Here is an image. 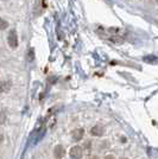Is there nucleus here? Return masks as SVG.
Wrapping results in <instances>:
<instances>
[{"label":"nucleus","mask_w":158,"mask_h":159,"mask_svg":"<svg viewBox=\"0 0 158 159\" xmlns=\"http://www.w3.org/2000/svg\"><path fill=\"white\" fill-rule=\"evenodd\" d=\"M145 62H152V63H156L158 62V58H156V56H146L144 57Z\"/></svg>","instance_id":"obj_9"},{"label":"nucleus","mask_w":158,"mask_h":159,"mask_svg":"<svg viewBox=\"0 0 158 159\" xmlns=\"http://www.w3.org/2000/svg\"><path fill=\"white\" fill-rule=\"evenodd\" d=\"M2 141H4V135H2V134H0V144H1Z\"/></svg>","instance_id":"obj_10"},{"label":"nucleus","mask_w":158,"mask_h":159,"mask_svg":"<svg viewBox=\"0 0 158 159\" xmlns=\"http://www.w3.org/2000/svg\"><path fill=\"white\" fill-rule=\"evenodd\" d=\"M11 88V83L7 81H0V93H4Z\"/></svg>","instance_id":"obj_6"},{"label":"nucleus","mask_w":158,"mask_h":159,"mask_svg":"<svg viewBox=\"0 0 158 159\" xmlns=\"http://www.w3.org/2000/svg\"><path fill=\"white\" fill-rule=\"evenodd\" d=\"M69 156L72 159H81L83 156V148L79 145L72 146L69 151Z\"/></svg>","instance_id":"obj_2"},{"label":"nucleus","mask_w":158,"mask_h":159,"mask_svg":"<svg viewBox=\"0 0 158 159\" xmlns=\"http://www.w3.org/2000/svg\"><path fill=\"white\" fill-rule=\"evenodd\" d=\"M7 27H8V23H7V20H5L4 18H1V17H0V31L6 30Z\"/></svg>","instance_id":"obj_7"},{"label":"nucleus","mask_w":158,"mask_h":159,"mask_svg":"<svg viewBox=\"0 0 158 159\" xmlns=\"http://www.w3.org/2000/svg\"><path fill=\"white\" fill-rule=\"evenodd\" d=\"M35 60V50H33L32 48L29 50V52H27V61L29 62H32Z\"/></svg>","instance_id":"obj_8"},{"label":"nucleus","mask_w":158,"mask_h":159,"mask_svg":"<svg viewBox=\"0 0 158 159\" xmlns=\"http://www.w3.org/2000/svg\"><path fill=\"white\" fill-rule=\"evenodd\" d=\"M157 1H158V0H157Z\"/></svg>","instance_id":"obj_14"},{"label":"nucleus","mask_w":158,"mask_h":159,"mask_svg":"<svg viewBox=\"0 0 158 159\" xmlns=\"http://www.w3.org/2000/svg\"><path fill=\"white\" fill-rule=\"evenodd\" d=\"M83 135H85V129L83 128H76L72 132V139L74 141H80V140H82Z\"/></svg>","instance_id":"obj_5"},{"label":"nucleus","mask_w":158,"mask_h":159,"mask_svg":"<svg viewBox=\"0 0 158 159\" xmlns=\"http://www.w3.org/2000/svg\"><path fill=\"white\" fill-rule=\"evenodd\" d=\"M66 154V150L62 145H56L53 148V157L55 159H62Z\"/></svg>","instance_id":"obj_4"},{"label":"nucleus","mask_w":158,"mask_h":159,"mask_svg":"<svg viewBox=\"0 0 158 159\" xmlns=\"http://www.w3.org/2000/svg\"><path fill=\"white\" fill-rule=\"evenodd\" d=\"M4 121H5V119H0V125H1V124H2Z\"/></svg>","instance_id":"obj_12"},{"label":"nucleus","mask_w":158,"mask_h":159,"mask_svg":"<svg viewBox=\"0 0 158 159\" xmlns=\"http://www.w3.org/2000/svg\"><path fill=\"white\" fill-rule=\"evenodd\" d=\"M7 44L11 49H17L18 44H19V39H18V33L16 29H11L10 32L7 34Z\"/></svg>","instance_id":"obj_1"},{"label":"nucleus","mask_w":158,"mask_h":159,"mask_svg":"<svg viewBox=\"0 0 158 159\" xmlns=\"http://www.w3.org/2000/svg\"><path fill=\"white\" fill-rule=\"evenodd\" d=\"M105 159H114V157H113V156H107Z\"/></svg>","instance_id":"obj_11"},{"label":"nucleus","mask_w":158,"mask_h":159,"mask_svg":"<svg viewBox=\"0 0 158 159\" xmlns=\"http://www.w3.org/2000/svg\"><path fill=\"white\" fill-rule=\"evenodd\" d=\"M91 134H92L93 137H101V135H104L105 134V126H102V125H95L94 127H92V129H91Z\"/></svg>","instance_id":"obj_3"},{"label":"nucleus","mask_w":158,"mask_h":159,"mask_svg":"<svg viewBox=\"0 0 158 159\" xmlns=\"http://www.w3.org/2000/svg\"><path fill=\"white\" fill-rule=\"evenodd\" d=\"M121 159H127V158H121Z\"/></svg>","instance_id":"obj_13"}]
</instances>
